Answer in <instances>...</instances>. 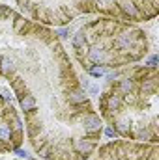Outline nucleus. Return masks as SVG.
<instances>
[{
	"label": "nucleus",
	"instance_id": "nucleus-1",
	"mask_svg": "<svg viewBox=\"0 0 159 160\" xmlns=\"http://www.w3.org/2000/svg\"><path fill=\"white\" fill-rule=\"evenodd\" d=\"M86 54H88V60H90L92 63H96V65H105V63L112 62V58L109 56V52H107L103 47H94V48H90Z\"/></svg>",
	"mask_w": 159,
	"mask_h": 160
},
{
	"label": "nucleus",
	"instance_id": "nucleus-2",
	"mask_svg": "<svg viewBox=\"0 0 159 160\" xmlns=\"http://www.w3.org/2000/svg\"><path fill=\"white\" fill-rule=\"evenodd\" d=\"M73 149L82 155V157H88L92 151H94V142H90V140H73Z\"/></svg>",
	"mask_w": 159,
	"mask_h": 160
},
{
	"label": "nucleus",
	"instance_id": "nucleus-3",
	"mask_svg": "<svg viewBox=\"0 0 159 160\" xmlns=\"http://www.w3.org/2000/svg\"><path fill=\"white\" fill-rule=\"evenodd\" d=\"M82 125H84V130H88V132H99V128H101V118L96 116V114H88L84 118V121H82Z\"/></svg>",
	"mask_w": 159,
	"mask_h": 160
},
{
	"label": "nucleus",
	"instance_id": "nucleus-4",
	"mask_svg": "<svg viewBox=\"0 0 159 160\" xmlns=\"http://www.w3.org/2000/svg\"><path fill=\"white\" fill-rule=\"evenodd\" d=\"M120 8H122V11H123V13H125L129 19H133V21L140 17V13H139L137 6H135L131 0H122V2H120Z\"/></svg>",
	"mask_w": 159,
	"mask_h": 160
},
{
	"label": "nucleus",
	"instance_id": "nucleus-5",
	"mask_svg": "<svg viewBox=\"0 0 159 160\" xmlns=\"http://www.w3.org/2000/svg\"><path fill=\"white\" fill-rule=\"evenodd\" d=\"M71 43H73V47L77 48L79 54H82V52L86 54V52L90 50V48H88V43H86V38H84V32H77V34L73 36V41H71Z\"/></svg>",
	"mask_w": 159,
	"mask_h": 160
},
{
	"label": "nucleus",
	"instance_id": "nucleus-6",
	"mask_svg": "<svg viewBox=\"0 0 159 160\" xmlns=\"http://www.w3.org/2000/svg\"><path fill=\"white\" fill-rule=\"evenodd\" d=\"M122 102H123L122 95H118V93H111L109 99H107V102H105V110H120Z\"/></svg>",
	"mask_w": 159,
	"mask_h": 160
},
{
	"label": "nucleus",
	"instance_id": "nucleus-7",
	"mask_svg": "<svg viewBox=\"0 0 159 160\" xmlns=\"http://www.w3.org/2000/svg\"><path fill=\"white\" fill-rule=\"evenodd\" d=\"M68 99H69V102H73V104H82V102L86 101V93H84V89L75 88V89H71V91H69Z\"/></svg>",
	"mask_w": 159,
	"mask_h": 160
},
{
	"label": "nucleus",
	"instance_id": "nucleus-8",
	"mask_svg": "<svg viewBox=\"0 0 159 160\" xmlns=\"http://www.w3.org/2000/svg\"><path fill=\"white\" fill-rule=\"evenodd\" d=\"M131 41H133V38H131L129 34H120L118 38H116V41H114V45L118 47L122 52H125V50H129V45H131Z\"/></svg>",
	"mask_w": 159,
	"mask_h": 160
},
{
	"label": "nucleus",
	"instance_id": "nucleus-9",
	"mask_svg": "<svg viewBox=\"0 0 159 160\" xmlns=\"http://www.w3.org/2000/svg\"><path fill=\"white\" fill-rule=\"evenodd\" d=\"M21 108H23L25 112L36 110V97H34V95H23V97H21Z\"/></svg>",
	"mask_w": 159,
	"mask_h": 160
},
{
	"label": "nucleus",
	"instance_id": "nucleus-10",
	"mask_svg": "<svg viewBox=\"0 0 159 160\" xmlns=\"http://www.w3.org/2000/svg\"><path fill=\"white\" fill-rule=\"evenodd\" d=\"M114 130H116V134L129 136V130H131L129 121H127V119H116V121H114Z\"/></svg>",
	"mask_w": 159,
	"mask_h": 160
},
{
	"label": "nucleus",
	"instance_id": "nucleus-11",
	"mask_svg": "<svg viewBox=\"0 0 159 160\" xmlns=\"http://www.w3.org/2000/svg\"><path fill=\"white\" fill-rule=\"evenodd\" d=\"M156 91H157V78H156V77L142 82V93H144V95H152V93H156Z\"/></svg>",
	"mask_w": 159,
	"mask_h": 160
},
{
	"label": "nucleus",
	"instance_id": "nucleus-12",
	"mask_svg": "<svg viewBox=\"0 0 159 160\" xmlns=\"http://www.w3.org/2000/svg\"><path fill=\"white\" fill-rule=\"evenodd\" d=\"M0 67H2V73H4L6 77H9V75L15 71L13 60H11V58H6V56H2V58H0Z\"/></svg>",
	"mask_w": 159,
	"mask_h": 160
},
{
	"label": "nucleus",
	"instance_id": "nucleus-13",
	"mask_svg": "<svg viewBox=\"0 0 159 160\" xmlns=\"http://www.w3.org/2000/svg\"><path fill=\"white\" fill-rule=\"evenodd\" d=\"M13 136V130L8 123H0V142H9Z\"/></svg>",
	"mask_w": 159,
	"mask_h": 160
},
{
	"label": "nucleus",
	"instance_id": "nucleus-14",
	"mask_svg": "<svg viewBox=\"0 0 159 160\" xmlns=\"http://www.w3.org/2000/svg\"><path fill=\"white\" fill-rule=\"evenodd\" d=\"M131 91H133V80H131V78L120 80V93H123V95H129Z\"/></svg>",
	"mask_w": 159,
	"mask_h": 160
},
{
	"label": "nucleus",
	"instance_id": "nucleus-15",
	"mask_svg": "<svg viewBox=\"0 0 159 160\" xmlns=\"http://www.w3.org/2000/svg\"><path fill=\"white\" fill-rule=\"evenodd\" d=\"M88 73H90L92 77H97V78H99V77H103L107 71H105V67H103V65H94V67H90V69H88Z\"/></svg>",
	"mask_w": 159,
	"mask_h": 160
},
{
	"label": "nucleus",
	"instance_id": "nucleus-16",
	"mask_svg": "<svg viewBox=\"0 0 159 160\" xmlns=\"http://www.w3.org/2000/svg\"><path fill=\"white\" fill-rule=\"evenodd\" d=\"M146 65H148V67H152V69H156V67H157V56H156V54H154V56H150V58H148V62H146Z\"/></svg>",
	"mask_w": 159,
	"mask_h": 160
},
{
	"label": "nucleus",
	"instance_id": "nucleus-17",
	"mask_svg": "<svg viewBox=\"0 0 159 160\" xmlns=\"http://www.w3.org/2000/svg\"><path fill=\"white\" fill-rule=\"evenodd\" d=\"M58 36H60L62 39H66V38H69V30H68V28H60V30H58Z\"/></svg>",
	"mask_w": 159,
	"mask_h": 160
},
{
	"label": "nucleus",
	"instance_id": "nucleus-18",
	"mask_svg": "<svg viewBox=\"0 0 159 160\" xmlns=\"http://www.w3.org/2000/svg\"><path fill=\"white\" fill-rule=\"evenodd\" d=\"M105 134H107L109 138H114V136H116V130H114L112 127H107V128H105Z\"/></svg>",
	"mask_w": 159,
	"mask_h": 160
},
{
	"label": "nucleus",
	"instance_id": "nucleus-19",
	"mask_svg": "<svg viewBox=\"0 0 159 160\" xmlns=\"http://www.w3.org/2000/svg\"><path fill=\"white\" fill-rule=\"evenodd\" d=\"M15 155H17V157H21V158H28V153H26V151H23V149H17V151H15Z\"/></svg>",
	"mask_w": 159,
	"mask_h": 160
},
{
	"label": "nucleus",
	"instance_id": "nucleus-20",
	"mask_svg": "<svg viewBox=\"0 0 159 160\" xmlns=\"http://www.w3.org/2000/svg\"><path fill=\"white\" fill-rule=\"evenodd\" d=\"M97 91H99L97 86H92V88H90V93H97Z\"/></svg>",
	"mask_w": 159,
	"mask_h": 160
}]
</instances>
